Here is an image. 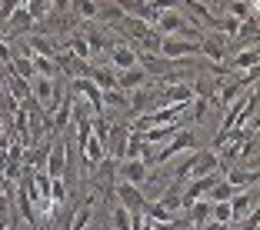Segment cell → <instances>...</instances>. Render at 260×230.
Returning a JSON list of instances; mask_svg holds the SVG:
<instances>
[{"label":"cell","mask_w":260,"mask_h":230,"mask_svg":"<svg viewBox=\"0 0 260 230\" xmlns=\"http://www.w3.org/2000/svg\"><path fill=\"white\" fill-rule=\"evenodd\" d=\"M210 174H220V157L214 150H193L187 153V160L177 167L174 180L184 184V180H200V177H210Z\"/></svg>","instance_id":"1"},{"label":"cell","mask_w":260,"mask_h":230,"mask_svg":"<svg viewBox=\"0 0 260 230\" xmlns=\"http://www.w3.org/2000/svg\"><path fill=\"white\" fill-rule=\"evenodd\" d=\"M193 150H197V137H193L190 130H180L167 147H160V150L153 153L150 167H157V163H170V160H174V153H193Z\"/></svg>","instance_id":"2"},{"label":"cell","mask_w":260,"mask_h":230,"mask_svg":"<svg viewBox=\"0 0 260 230\" xmlns=\"http://www.w3.org/2000/svg\"><path fill=\"white\" fill-rule=\"evenodd\" d=\"M44 174L50 180H63L67 177V140L57 134L54 144H50V153H47V163H44Z\"/></svg>","instance_id":"3"},{"label":"cell","mask_w":260,"mask_h":230,"mask_svg":"<svg viewBox=\"0 0 260 230\" xmlns=\"http://www.w3.org/2000/svg\"><path fill=\"white\" fill-rule=\"evenodd\" d=\"M114 197H117V204L120 207H127L130 214H147V197L140 193V187H130V184H117L114 180Z\"/></svg>","instance_id":"4"},{"label":"cell","mask_w":260,"mask_h":230,"mask_svg":"<svg viewBox=\"0 0 260 230\" xmlns=\"http://www.w3.org/2000/svg\"><path fill=\"white\" fill-rule=\"evenodd\" d=\"M147 177H150V167H147L144 160H120V163H117V184L144 187Z\"/></svg>","instance_id":"5"},{"label":"cell","mask_w":260,"mask_h":230,"mask_svg":"<svg viewBox=\"0 0 260 230\" xmlns=\"http://www.w3.org/2000/svg\"><path fill=\"white\" fill-rule=\"evenodd\" d=\"M180 130H187V120L164 123V127H150V130L137 134V137H140V144H147V147H157V144H170V140H174Z\"/></svg>","instance_id":"6"},{"label":"cell","mask_w":260,"mask_h":230,"mask_svg":"<svg viewBox=\"0 0 260 230\" xmlns=\"http://www.w3.org/2000/svg\"><path fill=\"white\" fill-rule=\"evenodd\" d=\"M120 10H123V17H134V20L147 23V27H157V20H160V7H157V4H140V0L134 4V0H123Z\"/></svg>","instance_id":"7"},{"label":"cell","mask_w":260,"mask_h":230,"mask_svg":"<svg viewBox=\"0 0 260 230\" xmlns=\"http://www.w3.org/2000/svg\"><path fill=\"white\" fill-rule=\"evenodd\" d=\"M107 63H110L114 74H120V70H134V67H137V50H134L127 40H117L114 50H110V57H107Z\"/></svg>","instance_id":"8"},{"label":"cell","mask_w":260,"mask_h":230,"mask_svg":"<svg viewBox=\"0 0 260 230\" xmlns=\"http://www.w3.org/2000/svg\"><path fill=\"white\" fill-rule=\"evenodd\" d=\"M157 97H160L164 107L190 104V100H193V84H160V87H157Z\"/></svg>","instance_id":"9"},{"label":"cell","mask_w":260,"mask_h":230,"mask_svg":"<svg viewBox=\"0 0 260 230\" xmlns=\"http://www.w3.org/2000/svg\"><path fill=\"white\" fill-rule=\"evenodd\" d=\"M127 144H130V127L127 123H114L110 127V137H107V157L123 160L127 157Z\"/></svg>","instance_id":"10"},{"label":"cell","mask_w":260,"mask_h":230,"mask_svg":"<svg viewBox=\"0 0 260 230\" xmlns=\"http://www.w3.org/2000/svg\"><path fill=\"white\" fill-rule=\"evenodd\" d=\"M260 204L257 190H244V193H234V200H230V214H234V223H244L247 217L253 214V207Z\"/></svg>","instance_id":"11"},{"label":"cell","mask_w":260,"mask_h":230,"mask_svg":"<svg viewBox=\"0 0 260 230\" xmlns=\"http://www.w3.org/2000/svg\"><path fill=\"white\" fill-rule=\"evenodd\" d=\"M30 27H34V20H30V14H27V4H17V10L10 14V20L4 23V30H0V34H4V40H7V37H20V34H27Z\"/></svg>","instance_id":"12"},{"label":"cell","mask_w":260,"mask_h":230,"mask_svg":"<svg viewBox=\"0 0 260 230\" xmlns=\"http://www.w3.org/2000/svg\"><path fill=\"white\" fill-rule=\"evenodd\" d=\"M153 80L144 74L140 67H134V70H120L117 74V90H123V93H134V90H144V87H150Z\"/></svg>","instance_id":"13"},{"label":"cell","mask_w":260,"mask_h":230,"mask_svg":"<svg viewBox=\"0 0 260 230\" xmlns=\"http://www.w3.org/2000/svg\"><path fill=\"white\" fill-rule=\"evenodd\" d=\"M253 67H260V44H253V47H247V50H237L234 54V60H230V74H240V70H253Z\"/></svg>","instance_id":"14"},{"label":"cell","mask_w":260,"mask_h":230,"mask_svg":"<svg viewBox=\"0 0 260 230\" xmlns=\"http://www.w3.org/2000/svg\"><path fill=\"white\" fill-rule=\"evenodd\" d=\"M200 54L207 57V60H214V67H220V60L227 57V40L217 34V37H204L200 40Z\"/></svg>","instance_id":"15"},{"label":"cell","mask_w":260,"mask_h":230,"mask_svg":"<svg viewBox=\"0 0 260 230\" xmlns=\"http://www.w3.org/2000/svg\"><path fill=\"white\" fill-rule=\"evenodd\" d=\"M70 123H74V97H63L60 107L54 110V117H50V130H67Z\"/></svg>","instance_id":"16"},{"label":"cell","mask_w":260,"mask_h":230,"mask_svg":"<svg viewBox=\"0 0 260 230\" xmlns=\"http://www.w3.org/2000/svg\"><path fill=\"white\" fill-rule=\"evenodd\" d=\"M7 70V90H10V97L17 100V104H23V100H30V84H27V80H23V77H17V70L10 67H4Z\"/></svg>","instance_id":"17"},{"label":"cell","mask_w":260,"mask_h":230,"mask_svg":"<svg viewBox=\"0 0 260 230\" xmlns=\"http://www.w3.org/2000/svg\"><path fill=\"white\" fill-rule=\"evenodd\" d=\"M97 84V90L100 93H107V90H117V74L110 67H90V74H87Z\"/></svg>","instance_id":"18"},{"label":"cell","mask_w":260,"mask_h":230,"mask_svg":"<svg viewBox=\"0 0 260 230\" xmlns=\"http://www.w3.org/2000/svg\"><path fill=\"white\" fill-rule=\"evenodd\" d=\"M187 10H190L193 17H200V27H207V30H214L217 27V17H214V10L207 7V4H197V0H190V4H184Z\"/></svg>","instance_id":"19"},{"label":"cell","mask_w":260,"mask_h":230,"mask_svg":"<svg viewBox=\"0 0 260 230\" xmlns=\"http://www.w3.org/2000/svg\"><path fill=\"white\" fill-rule=\"evenodd\" d=\"M234 193H237V190H234V187H230L227 180L220 177V180H217V184L210 187V193H207V200H210V204H230V200H234Z\"/></svg>","instance_id":"20"},{"label":"cell","mask_w":260,"mask_h":230,"mask_svg":"<svg viewBox=\"0 0 260 230\" xmlns=\"http://www.w3.org/2000/svg\"><path fill=\"white\" fill-rule=\"evenodd\" d=\"M107 104L114 110H127L130 107V97L123 90H107V93H104V110H107Z\"/></svg>","instance_id":"21"},{"label":"cell","mask_w":260,"mask_h":230,"mask_svg":"<svg viewBox=\"0 0 260 230\" xmlns=\"http://www.w3.org/2000/svg\"><path fill=\"white\" fill-rule=\"evenodd\" d=\"M50 10H57V7H54V4H44V0H34V4H27V14H30L34 23H40L47 14H50Z\"/></svg>","instance_id":"22"},{"label":"cell","mask_w":260,"mask_h":230,"mask_svg":"<svg viewBox=\"0 0 260 230\" xmlns=\"http://www.w3.org/2000/svg\"><path fill=\"white\" fill-rule=\"evenodd\" d=\"M130 223H134V214L120 204H114V230H130Z\"/></svg>","instance_id":"23"},{"label":"cell","mask_w":260,"mask_h":230,"mask_svg":"<svg viewBox=\"0 0 260 230\" xmlns=\"http://www.w3.org/2000/svg\"><path fill=\"white\" fill-rule=\"evenodd\" d=\"M210 220H217V223H234L230 204H214V210H210Z\"/></svg>","instance_id":"24"},{"label":"cell","mask_w":260,"mask_h":230,"mask_svg":"<svg viewBox=\"0 0 260 230\" xmlns=\"http://www.w3.org/2000/svg\"><path fill=\"white\" fill-rule=\"evenodd\" d=\"M190 104H193V110H190V120H200V117L207 114V104H210V100H204V97H193Z\"/></svg>","instance_id":"25"},{"label":"cell","mask_w":260,"mask_h":230,"mask_svg":"<svg viewBox=\"0 0 260 230\" xmlns=\"http://www.w3.org/2000/svg\"><path fill=\"white\" fill-rule=\"evenodd\" d=\"M180 220H167V223H153V230H177Z\"/></svg>","instance_id":"26"},{"label":"cell","mask_w":260,"mask_h":230,"mask_svg":"<svg viewBox=\"0 0 260 230\" xmlns=\"http://www.w3.org/2000/svg\"><path fill=\"white\" fill-rule=\"evenodd\" d=\"M140 230H153V220H150V217H144V223H140Z\"/></svg>","instance_id":"27"},{"label":"cell","mask_w":260,"mask_h":230,"mask_svg":"<svg viewBox=\"0 0 260 230\" xmlns=\"http://www.w3.org/2000/svg\"><path fill=\"white\" fill-rule=\"evenodd\" d=\"M253 190H257V197H260V184H257V187H253Z\"/></svg>","instance_id":"28"},{"label":"cell","mask_w":260,"mask_h":230,"mask_svg":"<svg viewBox=\"0 0 260 230\" xmlns=\"http://www.w3.org/2000/svg\"><path fill=\"white\" fill-rule=\"evenodd\" d=\"M93 230H104V227H93Z\"/></svg>","instance_id":"29"}]
</instances>
